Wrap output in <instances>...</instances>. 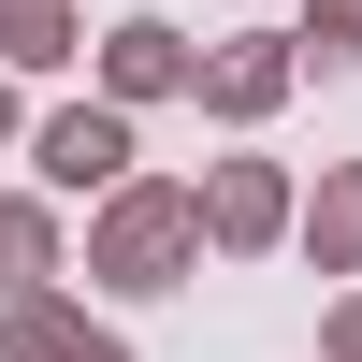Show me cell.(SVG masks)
<instances>
[{
  "label": "cell",
  "mask_w": 362,
  "mask_h": 362,
  "mask_svg": "<svg viewBox=\"0 0 362 362\" xmlns=\"http://www.w3.org/2000/svg\"><path fill=\"white\" fill-rule=\"evenodd\" d=\"M73 58V0H0V73H58Z\"/></svg>",
  "instance_id": "obj_9"
},
{
  "label": "cell",
  "mask_w": 362,
  "mask_h": 362,
  "mask_svg": "<svg viewBox=\"0 0 362 362\" xmlns=\"http://www.w3.org/2000/svg\"><path fill=\"white\" fill-rule=\"evenodd\" d=\"M290 232H305V261H319V276H362V160H334V174H319Z\"/></svg>",
  "instance_id": "obj_7"
},
{
  "label": "cell",
  "mask_w": 362,
  "mask_h": 362,
  "mask_svg": "<svg viewBox=\"0 0 362 362\" xmlns=\"http://www.w3.org/2000/svg\"><path fill=\"white\" fill-rule=\"evenodd\" d=\"M203 247L218 261H261V247H290V218H305V189H290L276 160H203Z\"/></svg>",
  "instance_id": "obj_4"
},
{
  "label": "cell",
  "mask_w": 362,
  "mask_h": 362,
  "mask_svg": "<svg viewBox=\"0 0 362 362\" xmlns=\"http://www.w3.org/2000/svg\"><path fill=\"white\" fill-rule=\"evenodd\" d=\"M29 174H44V203H102L145 174V145L116 102H58V116H29Z\"/></svg>",
  "instance_id": "obj_2"
},
{
  "label": "cell",
  "mask_w": 362,
  "mask_h": 362,
  "mask_svg": "<svg viewBox=\"0 0 362 362\" xmlns=\"http://www.w3.org/2000/svg\"><path fill=\"white\" fill-rule=\"evenodd\" d=\"M290 87H305V44H290V29H218V44L189 58V102L218 116V131H261Z\"/></svg>",
  "instance_id": "obj_3"
},
{
  "label": "cell",
  "mask_w": 362,
  "mask_h": 362,
  "mask_svg": "<svg viewBox=\"0 0 362 362\" xmlns=\"http://www.w3.org/2000/svg\"><path fill=\"white\" fill-rule=\"evenodd\" d=\"M0 362H131V334L87 319L73 290H29V305H0Z\"/></svg>",
  "instance_id": "obj_6"
},
{
  "label": "cell",
  "mask_w": 362,
  "mask_h": 362,
  "mask_svg": "<svg viewBox=\"0 0 362 362\" xmlns=\"http://www.w3.org/2000/svg\"><path fill=\"white\" fill-rule=\"evenodd\" d=\"M290 44H319L334 73H362V0H305V29H290Z\"/></svg>",
  "instance_id": "obj_10"
},
{
  "label": "cell",
  "mask_w": 362,
  "mask_h": 362,
  "mask_svg": "<svg viewBox=\"0 0 362 362\" xmlns=\"http://www.w3.org/2000/svg\"><path fill=\"white\" fill-rule=\"evenodd\" d=\"M189 58H203V44H189L174 15H116V29H102V102H116V116L189 102Z\"/></svg>",
  "instance_id": "obj_5"
},
{
  "label": "cell",
  "mask_w": 362,
  "mask_h": 362,
  "mask_svg": "<svg viewBox=\"0 0 362 362\" xmlns=\"http://www.w3.org/2000/svg\"><path fill=\"white\" fill-rule=\"evenodd\" d=\"M44 276H58V203L44 189H0V305H29Z\"/></svg>",
  "instance_id": "obj_8"
},
{
  "label": "cell",
  "mask_w": 362,
  "mask_h": 362,
  "mask_svg": "<svg viewBox=\"0 0 362 362\" xmlns=\"http://www.w3.org/2000/svg\"><path fill=\"white\" fill-rule=\"evenodd\" d=\"M15 131H29V116H15V87H0V145H15Z\"/></svg>",
  "instance_id": "obj_12"
},
{
  "label": "cell",
  "mask_w": 362,
  "mask_h": 362,
  "mask_svg": "<svg viewBox=\"0 0 362 362\" xmlns=\"http://www.w3.org/2000/svg\"><path fill=\"white\" fill-rule=\"evenodd\" d=\"M319 362H362V290H348L334 319H319Z\"/></svg>",
  "instance_id": "obj_11"
},
{
  "label": "cell",
  "mask_w": 362,
  "mask_h": 362,
  "mask_svg": "<svg viewBox=\"0 0 362 362\" xmlns=\"http://www.w3.org/2000/svg\"><path fill=\"white\" fill-rule=\"evenodd\" d=\"M87 276L116 290V305H160V290L203 276V203L174 189V174H131V189L87 203Z\"/></svg>",
  "instance_id": "obj_1"
}]
</instances>
